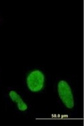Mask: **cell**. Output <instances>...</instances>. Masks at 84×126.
<instances>
[{"instance_id": "obj_1", "label": "cell", "mask_w": 84, "mask_h": 126, "mask_svg": "<svg viewBox=\"0 0 84 126\" xmlns=\"http://www.w3.org/2000/svg\"><path fill=\"white\" fill-rule=\"evenodd\" d=\"M53 90L61 111L68 116H76L79 111V97L72 79L66 77L56 78Z\"/></svg>"}, {"instance_id": "obj_2", "label": "cell", "mask_w": 84, "mask_h": 126, "mask_svg": "<svg viewBox=\"0 0 84 126\" xmlns=\"http://www.w3.org/2000/svg\"><path fill=\"white\" fill-rule=\"evenodd\" d=\"M51 77L45 68L30 66L24 69L22 84L24 92L31 96H42L50 85Z\"/></svg>"}, {"instance_id": "obj_3", "label": "cell", "mask_w": 84, "mask_h": 126, "mask_svg": "<svg viewBox=\"0 0 84 126\" xmlns=\"http://www.w3.org/2000/svg\"><path fill=\"white\" fill-rule=\"evenodd\" d=\"M5 106L16 115L27 116L30 113L32 105L26 94L18 87H7L3 92Z\"/></svg>"}, {"instance_id": "obj_4", "label": "cell", "mask_w": 84, "mask_h": 126, "mask_svg": "<svg viewBox=\"0 0 84 126\" xmlns=\"http://www.w3.org/2000/svg\"><path fill=\"white\" fill-rule=\"evenodd\" d=\"M3 24H4V17L2 14V12L0 11V29L3 26Z\"/></svg>"}, {"instance_id": "obj_5", "label": "cell", "mask_w": 84, "mask_h": 126, "mask_svg": "<svg viewBox=\"0 0 84 126\" xmlns=\"http://www.w3.org/2000/svg\"><path fill=\"white\" fill-rule=\"evenodd\" d=\"M1 73H2V68L0 66V78H1Z\"/></svg>"}]
</instances>
